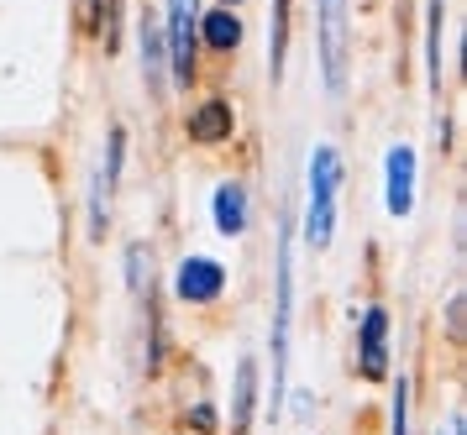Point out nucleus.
<instances>
[{"mask_svg":"<svg viewBox=\"0 0 467 435\" xmlns=\"http://www.w3.org/2000/svg\"><path fill=\"white\" fill-rule=\"evenodd\" d=\"M383 168H389V210L394 215H410V205H415V152L410 147H394Z\"/></svg>","mask_w":467,"mask_h":435,"instance_id":"9b49d317","label":"nucleus"},{"mask_svg":"<svg viewBox=\"0 0 467 435\" xmlns=\"http://www.w3.org/2000/svg\"><path fill=\"white\" fill-rule=\"evenodd\" d=\"M320 68L326 89H347V0H320Z\"/></svg>","mask_w":467,"mask_h":435,"instance_id":"7ed1b4c3","label":"nucleus"},{"mask_svg":"<svg viewBox=\"0 0 467 435\" xmlns=\"http://www.w3.org/2000/svg\"><path fill=\"white\" fill-rule=\"evenodd\" d=\"M289 310H295V268H289V226L278 236V299H274V378L278 399L289 383Z\"/></svg>","mask_w":467,"mask_h":435,"instance_id":"f03ea898","label":"nucleus"},{"mask_svg":"<svg viewBox=\"0 0 467 435\" xmlns=\"http://www.w3.org/2000/svg\"><path fill=\"white\" fill-rule=\"evenodd\" d=\"M425 74L431 89L441 84V0H425Z\"/></svg>","mask_w":467,"mask_h":435,"instance_id":"4468645a","label":"nucleus"},{"mask_svg":"<svg viewBox=\"0 0 467 435\" xmlns=\"http://www.w3.org/2000/svg\"><path fill=\"white\" fill-rule=\"evenodd\" d=\"M462 430H467V425H462V415H451V419L441 425V435H462Z\"/></svg>","mask_w":467,"mask_h":435,"instance_id":"6ab92c4d","label":"nucleus"},{"mask_svg":"<svg viewBox=\"0 0 467 435\" xmlns=\"http://www.w3.org/2000/svg\"><path fill=\"white\" fill-rule=\"evenodd\" d=\"M337 189L341 158L331 147H316V158H310V247H326L337 231Z\"/></svg>","mask_w":467,"mask_h":435,"instance_id":"f257e3e1","label":"nucleus"},{"mask_svg":"<svg viewBox=\"0 0 467 435\" xmlns=\"http://www.w3.org/2000/svg\"><path fill=\"white\" fill-rule=\"evenodd\" d=\"M121 163H127V131H121V126H110L106 163H100L95 184H89V236H95V242H100V236H106V226H110V194H116Z\"/></svg>","mask_w":467,"mask_h":435,"instance_id":"20e7f679","label":"nucleus"},{"mask_svg":"<svg viewBox=\"0 0 467 435\" xmlns=\"http://www.w3.org/2000/svg\"><path fill=\"white\" fill-rule=\"evenodd\" d=\"M247 215H253V205H247V189L242 184H221L211 194V221L221 236H242L247 231Z\"/></svg>","mask_w":467,"mask_h":435,"instance_id":"9d476101","label":"nucleus"},{"mask_svg":"<svg viewBox=\"0 0 467 435\" xmlns=\"http://www.w3.org/2000/svg\"><path fill=\"white\" fill-rule=\"evenodd\" d=\"M173 289H179L184 305H211V299H221V289H226V268H221L215 257H190L184 268L173 273Z\"/></svg>","mask_w":467,"mask_h":435,"instance_id":"0eeeda50","label":"nucleus"},{"mask_svg":"<svg viewBox=\"0 0 467 435\" xmlns=\"http://www.w3.org/2000/svg\"><path fill=\"white\" fill-rule=\"evenodd\" d=\"M404 419H410V383H394V435H404Z\"/></svg>","mask_w":467,"mask_h":435,"instance_id":"dca6fc26","label":"nucleus"},{"mask_svg":"<svg viewBox=\"0 0 467 435\" xmlns=\"http://www.w3.org/2000/svg\"><path fill=\"white\" fill-rule=\"evenodd\" d=\"M100 5H106V0H89V26H100Z\"/></svg>","mask_w":467,"mask_h":435,"instance_id":"aec40b11","label":"nucleus"},{"mask_svg":"<svg viewBox=\"0 0 467 435\" xmlns=\"http://www.w3.org/2000/svg\"><path fill=\"white\" fill-rule=\"evenodd\" d=\"M232 126H236L232 121V105L221 100V95H211V100H200L190 110V137L200 147H221L226 137H232Z\"/></svg>","mask_w":467,"mask_h":435,"instance_id":"1a4fd4ad","label":"nucleus"},{"mask_svg":"<svg viewBox=\"0 0 467 435\" xmlns=\"http://www.w3.org/2000/svg\"><path fill=\"white\" fill-rule=\"evenodd\" d=\"M194 0H169V63L179 89L194 84Z\"/></svg>","mask_w":467,"mask_h":435,"instance_id":"39448f33","label":"nucleus"},{"mask_svg":"<svg viewBox=\"0 0 467 435\" xmlns=\"http://www.w3.org/2000/svg\"><path fill=\"white\" fill-rule=\"evenodd\" d=\"M190 425H194V430H215V409H211V404H194Z\"/></svg>","mask_w":467,"mask_h":435,"instance_id":"f3484780","label":"nucleus"},{"mask_svg":"<svg viewBox=\"0 0 467 435\" xmlns=\"http://www.w3.org/2000/svg\"><path fill=\"white\" fill-rule=\"evenodd\" d=\"M284 37H289V0H274V74H284Z\"/></svg>","mask_w":467,"mask_h":435,"instance_id":"2eb2a0df","label":"nucleus"},{"mask_svg":"<svg viewBox=\"0 0 467 435\" xmlns=\"http://www.w3.org/2000/svg\"><path fill=\"white\" fill-rule=\"evenodd\" d=\"M194 42H205L211 53H236L242 47V21L232 5H211L205 16H194Z\"/></svg>","mask_w":467,"mask_h":435,"instance_id":"6e6552de","label":"nucleus"},{"mask_svg":"<svg viewBox=\"0 0 467 435\" xmlns=\"http://www.w3.org/2000/svg\"><path fill=\"white\" fill-rule=\"evenodd\" d=\"M221 5H236V0H221Z\"/></svg>","mask_w":467,"mask_h":435,"instance_id":"412c9836","label":"nucleus"},{"mask_svg":"<svg viewBox=\"0 0 467 435\" xmlns=\"http://www.w3.org/2000/svg\"><path fill=\"white\" fill-rule=\"evenodd\" d=\"M451 336H462V294L451 299Z\"/></svg>","mask_w":467,"mask_h":435,"instance_id":"a211bd4d","label":"nucleus"},{"mask_svg":"<svg viewBox=\"0 0 467 435\" xmlns=\"http://www.w3.org/2000/svg\"><path fill=\"white\" fill-rule=\"evenodd\" d=\"M253 409H257V357H242V368H236V430L253 425Z\"/></svg>","mask_w":467,"mask_h":435,"instance_id":"ddd939ff","label":"nucleus"},{"mask_svg":"<svg viewBox=\"0 0 467 435\" xmlns=\"http://www.w3.org/2000/svg\"><path fill=\"white\" fill-rule=\"evenodd\" d=\"M358 373L379 383L389 373V310L373 305L362 310V331H358Z\"/></svg>","mask_w":467,"mask_h":435,"instance_id":"423d86ee","label":"nucleus"},{"mask_svg":"<svg viewBox=\"0 0 467 435\" xmlns=\"http://www.w3.org/2000/svg\"><path fill=\"white\" fill-rule=\"evenodd\" d=\"M163 26H158V16H142V74H148V89L152 95H163Z\"/></svg>","mask_w":467,"mask_h":435,"instance_id":"f8f14e48","label":"nucleus"}]
</instances>
